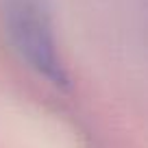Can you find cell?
Instances as JSON below:
<instances>
[{"mask_svg":"<svg viewBox=\"0 0 148 148\" xmlns=\"http://www.w3.org/2000/svg\"><path fill=\"white\" fill-rule=\"evenodd\" d=\"M7 18L15 50L22 55V59L57 87L68 83L63 63L59 61L50 28L42 18V11L31 0H18L9 7Z\"/></svg>","mask_w":148,"mask_h":148,"instance_id":"cell-1","label":"cell"}]
</instances>
